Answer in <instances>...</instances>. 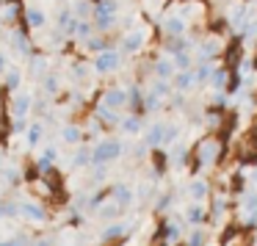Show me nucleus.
Segmentation results:
<instances>
[{
    "label": "nucleus",
    "mask_w": 257,
    "mask_h": 246,
    "mask_svg": "<svg viewBox=\"0 0 257 246\" xmlns=\"http://www.w3.org/2000/svg\"><path fill=\"white\" fill-rule=\"evenodd\" d=\"M174 64H172V58L169 56H161V58H155L152 61V78H158V80H172L174 78Z\"/></svg>",
    "instance_id": "obj_13"
},
{
    "label": "nucleus",
    "mask_w": 257,
    "mask_h": 246,
    "mask_svg": "<svg viewBox=\"0 0 257 246\" xmlns=\"http://www.w3.org/2000/svg\"><path fill=\"white\" fill-rule=\"evenodd\" d=\"M25 25H28L31 31H45L47 28L45 9H39V6H28V9H25Z\"/></svg>",
    "instance_id": "obj_15"
},
{
    "label": "nucleus",
    "mask_w": 257,
    "mask_h": 246,
    "mask_svg": "<svg viewBox=\"0 0 257 246\" xmlns=\"http://www.w3.org/2000/svg\"><path fill=\"white\" fill-rule=\"evenodd\" d=\"M45 122H31L28 125V130H25V144L28 147H39L42 144V139H45Z\"/></svg>",
    "instance_id": "obj_20"
},
{
    "label": "nucleus",
    "mask_w": 257,
    "mask_h": 246,
    "mask_svg": "<svg viewBox=\"0 0 257 246\" xmlns=\"http://www.w3.org/2000/svg\"><path fill=\"white\" fill-rule=\"evenodd\" d=\"M161 31H163L166 36H185V31H188V23H185V20L180 17L177 12H174V14H166V17H163Z\"/></svg>",
    "instance_id": "obj_11"
},
{
    "label": "nucleus",
    "mask_w": 257,
    "mask_h": 246,
    "mask_svg": "<svg viewBox=\"0 0 257 246\" xmlns=\"http://www.w3.org/2000/svg\"><path fill=\"white\" fill-rule=\"evenodd\" d=\"M172 64L177 72H183V69H191V64H194V56H191V50L185 53H177V56H172Z\"/></svg>",
    "instance_id": "obj_35"
},
{
    "label": "nucleus",
    "mask_w": 257,
    "mask_h": 246,
    "mask_svg": "<svg viewBox=\"0 0 257 246\" xmlns=\"http://www.w3.org/2000/svg\"><path fill=\"white\" fill-rule=\"evenodd\" d=\"M9 45H12V53L17 58H31V39H28V31H20V28H12L9 31Z\"/></svg>",
    "instance_id": "obj_7"
},
{
    "label": "nucleus",
    "mask_w": 257,
    "mask_h": 246,
    "mask_svg": "<svg viewBox=\"0 0 257 246\" xmlns=\"http://www.w3.org/2000/svg\"><path fill=\"white\" fill-rule=\"evenodd\" d=\"M17 17H20V3H6V9L0 12V23L3 25H12Z\"/></svg>",
    "instance_id": "obj_36"
},
{
    "label": "nucleus",
    "mask_w": 257,
    "mask_h": 246,
    "mask_svg": "<svg viewBox=\"0 0 257 246\" xmlns=\"http://www.w3.org/2000/svg\"><path fill=\"white\" fill-rule=\"evenodd\" d=\"M56 3H61V0H56Z\"/></svg>",
    "instance_id": "obj_50"
},
{
    "label": "nucleus",
    "mask_w": 257,
    "mask_h": 246,
    "mask_svg": "<svg viewBox=\"0 0 257 246\" xmlns=\"http://www.w3.org/2000/svg\"><path fill=\"white\" fill-rule=\"evenodd\" d=\"M97 31H94V23L91 20H78V25H75V39H80V42H86V39H91Z\"/></svg>",
    "instance_id": "obj_30"
},
{
    "label": "nucleus",
    "mask_w": 257,
    "mask_h": 246,
    "mask_svg": "<svg viewBox=\"0 0 257 246\" xmlns=\"http://www.w3.org/2000/svg\"><path fill=\"white\" fill-rule=\"evenodd\" d=\"M124 155V144L119 139H102L100 144L91 150V166H108V163L119 161Z\"/></svg>",
    "instance_id": "obj_1"
},
{
    "label": "nucleus",
    "mask_w": 257,
    "mask_h": 246,
    "mask_svg": "<svg viewBox=\"0 0 257 246\" xmlns=\"http://www.w3.org/2000/svg\"><path fill=\"white\" fill-rule=\"evenodd\" d=\"M6 72H9V58L0 53V75H6Z\"/></svg>",
    "instance_id": "obj_45"
},
{
    "label": "nucleus",
    "mask_w": 257,
    "mask_h": 246,
    "mask_svg": "<svg viewBox=\"0 0 257 246\" xmlns=\"http://www.w3.org/2000/svg\"><path fill=\"white\" fill-rule=\"evenodd\" d=\"M251 183H254V188H257V169L251 172Z\"/></svg>",
    "instance_id": "obj_47"
},
{
    "label": "nucleus",
    "mask_w": 257,
    "mask_h": 246,
    "mask_svg": "<svg viewBox=\"0 0 257 246\" xmlns=\"http://www.w3.org/2000/svg\"><path fill=\"white\" fill-rule=\"evenodd\" d=\"M31 108H34V94H28V91H17L12 100V116L14 119H28Z\"/></svg>",
    "instance_id": "obj_10"
},
{
    "label": "nucleus",
    "mask_w": 257,
    "mask_h": 246,
    "mask_svg": "<svg viewBox=\"0 0 257 246\" xmlns=\"http://www.w3.org/2000/svg\"><path fill=\"white\" fill-rule=\"evenodd\" d=\"M221 155V141L216 139V136H207V139H202L199 144H196V166H210V163H216V158Z\"/></svg>",
    "instance_id": "obj_3"
},
{
    "label": "nucleus",
    "mask_w": 257,
    "mask_h": 246,
    "mask_svg": "<svg viewBox=\"0 0 257 246\" xmlns=\"http://www.w3.org/2000/svg\"><path fill=\"white\" fill-rule=\"evenodd\" d=\"M56 161H58V150L56 147H45V150L39 152V158H36V169H39L42 174H47Z\"/></svg>",
    "instance_id": "obj_19"
},
{
    "label": "nucleus",
    "mask_w": 257,
    "mask_h": 246,
    "mask_svg": "<svg viewBox=\"0 0 257 246\" xmlns=\"http://www.w3.org/2000/svg\"><path fill=\"white\" fill-rule=\"evenodd\" d=\"M28 72L34 75V78H45L47 72H50V61H47V56L45 53H31V58H28Z\"/></svg>",
    "instance_id": "obj_14"
},
{
    "label": "nucleus",
    "mask_w": 257,
    "mask_h": 246,
    "mask_svg": "<svg viewBox=\"0 0 257 246\" xmlns=\"http://www.w3.org/2000/svg\"><path fill=\"white\" fill-rule=\"evenodd\" d=\"M69 9H72L75 20H91V14H94V3L91 0H75Z\"/></svg>",
    "instance_id": "obj_25"
},
{
    "label": "nucleus",
    "mask_w": 257,
    "mask_h": 246,
    "mask_svg": "<svg viewBox=\"0 0 257 246\" xmlns=\"http://www.w3.org/2000/svg\"><path fill=\"white\" fill-rule=\"evenodd\" d=\"M0 246H12V240H0Z\"/></svg>",
    "instance_id": "obj_49"
},
{
    "label": "nucleus",
    "mask_w": 257,
    "mask_h": 246,
    "mask_svg": "<svg viewBox=\"0 0 257 246\" xmlns=\"http://www.w3.org/2000/svg\"><path fill=\"white\" fill-rule=\"evenodd\" d=\"M34 246H53V240H47V238H45V240H36Z\"/></svg>",
    "instance_id": "obj_46"
},
{
    "label": "nucleus",
    "mask_w": 257,
    "mask_h": 246,
    "mask_svg": "<svg viewBox=\"0 0 257 246\" xmlns=\"http://www.w3.org/2000/svg\"><path fill=\"white\" fill-rule=\"evenodd\" d=\"M188 196H191L194 202H202V199H205V196H207V183H205V180H202V177H194V180H191V183H188Z\"/></svg>",
    "instance_id": "obj_27"
},
{
    "label": "nucleus",
    "mask_w": 257,
    "mask_h": 246,
    "mask_svg": "<svg viewBox=\"0 0 257 246\" xmlns=\"http://www.w3.org/2000/svg\"><path fill=\"white\" fill-rule=\"evenodd\" d=\"M196 86V80H194V69H183V72H174V78H172V89H174V94H188L191 89Z\"/></svg>",
    "instance_id": "obj_12"
},
{
    "label": "nucleus",
    "mask_w": 257,
    "mask_h": 246,
    "mask_svg": "<svg viewBox=\"0 0 257 246\" xmlns=\"http://www.w3.org/2000/svg\"><path fill=\"white\" fill-rule=\"evenodd\" d=\"M163 136H166V122H155L144 130V144L150 147V150L163 147Z\"/></svg>",
    "instance_id": "obj_16"
},
{
    "label": "nucleus",
    "mask_w": 257,
    "mask_h": 246,
    "mask_svg": "<svg viewBox=\"0 0 257 246\" xmlns=\"http://www.w3.org/2000/svg\"><path fill=\"white\" fill-rule=\"evenodd\" d=\"M3 155H6V152H3V150H0V169H3Z\"/></svg>",
    "instance_id": "obj_48"
},
{
    "label": "nucleus",
    "mask_w": 257,
    "mask_h": 246,
    "mask_svg": "<svg viewBox=\"0 0 257 246\" xmlns=\"http://www.w3.org/2000/svg\"><path fill=\"white\" fill-rule=\"evenodd\" d=\"M161 105H163V97L152 94V91H147V94H144V111H158Z\"/></svg>",
    "instance_id": "obj_38"
},
{
    "label": "nucleus",
    "mask_w": 257,
    "mask_h": 246,
    "mask_svg": "<svg viewBox=\"0 0 257 246\" xmlns=\"http://www.w3.org/2000/svg\"><path fill=\"white\" fill-rule=\"evenodd\" d=\"M25 130H28V119H14L12 133H25Z\"/></svg>",
    "instance_id": "obj_42"
},
{
    "label": "nucleus",
    "mask_w": 257,
    "mask_h": 246,
    "mask_svg": "<svg viewBox=\"0 0 257 246\" xmlns=\"http://www.w3.org/2000/svg\"><path fill=\"white\" fill-rule=\"evenodd\" d=\"M246 20H249V3H232V6H229V12H227L229 31H235V34H238V31L243 28Z\"/></svg>",
    "instance_id": "obj_9"
},
{
    "label": "nucleus",
    "mask_w": 257,
    "mask_h": 246,
    "mask_svg": "<svg viewBox=\"0 0 257 246\" xmlns=\"http://www.w3.org/2000/svg\"><path fill=\"white\" fill-rule=\"evenodd\" d=\"M39 91L45 97H58V91H61V80H58V72H47L45 78L39 80Z\"/></svg>",
    "instance_id": "obj_18"
},
{
    "label": "nucleus",
    "mask_w": 257,
    "mask_h": 246,
    "mask_svg": "<svg viewBox=\"0 0 257 246\" xmlns=\"http://www.w3.org/2000/svg\"><path fill=\"white\" fill-rule=\"evenodd\" d=\"M218 53H224V42H221V36L210 34L205 42H199V47H196V61L213 64V58H218Z\"/></svg>",
    "instance_id": "obj_5"
},
{
    "label": "nucleus",
    "mask_w": 257,
    "mask_h": 246,
    "mask_svg": "<svg viewBox=\"0 0 257 246\" xmlns=\"http://www.w3.org/2000/svg\"><path fill=\"white\" fill-rule=\"evenodd\" d=\"M119 128H122L127 136H139V133H144V122H141V116H136V113H130V116H122Z\"/></svg>",
    "instance_id": "obj_23"
},
{
    "label": "nucleus",
    "mask_w": 257,
    "mask_h": 246,
    "mask_svg": "<svg viewBox=\"0 0 257 246\" xmlns=\"http://www.w3.org/2000/svg\"><path fill=\"white\" fill-rule=\"evenodd\" d=\"M136 199V194H133V188H130V185H116V188H113V202H116L119 207H127L130 202Z\"/></svg>",
    "instance_id": "obj_26"
},
{
    "label": "nucleus",
    "mask_w": 257,
    "mask_h": 246,
    "mask_svg": "<svg viewBox=\"0 0 257 246\" xmlns=\"http://www.w3.org/2000/svg\"><path fill=\"white\" fill-rule=\"evenodd\" d=\"M210 75H213V64H196V69H194V80H196V86L210 83Z\"/></svg>",
    "instance_id": "obj_31"
},
{
    "label": "nucleus",
    "mask_w": 257,
    "mask_h": 246,
    "mask_svg": "<svg viewBox=\"0 0 257 246\" xmlns=\"http://www.w3.org/2000/svg\"><path fill=\"white\" fill-rule=\"evenodd\" d=\"M147 45V31L144 28H130L124 31L122 42H119V47H122V56H136V53H141Z\"/></svg>",
    "instance_id": "obj_4"
},
{
    "label": "nucleus",
    "mask_w": 257,
    "mask_h": 246,
    "mask_svg": "<svg viewBox=\"0 0 257 246\" xmlns=\"http://www.w3.org/2000/svg\"><path fill=\"white\" fill-rule=\"evenodd\" d=\"M17 205H20V202H17ZM17 218H25V221H31V224H42V221L47 218V213H45V207H42V202H36V199H25L23 205H20Z\"/></svg>",
    "instance_id": "obj_8"
},
{
    "label": "nucleus",
    "mask_w": 257,
    "mask_h": 246,
    "mask_svg": "<svg viewBox=\"0 0 257 246\" xmlns=\"http://www.w3.org/2000/svg\"><path fill=\"white\" fill-rule=\"evenodd\" d=\"M127 232H130L127 221H111V224H105V229H102V238L111 240V238H122V235H127Z\"/></svg>",
    "instance_id": "obj_24"
},
{
    "label": "nucleus",
    "mask_w": 257,
    "mask_h": 246,
    "mask_svg": "<svg viewBox=\"0 0 257 246\" xmlns=\"http://www.w3.org/2000/svg\"><path fill=\"white\" fill-rule=\"evenodd\" d=\"M119 210H122L119 205H102L100 207V216L102 218H113V216H119Z\"/></svg>",
    "instance_id": "obj_41"
},
{
    "label": "nucleus",
    "mask_w": 257,
    "mask_h": 246,
    "mask_svg": "<svg viewBox=\"0 0 257 246\" xmlns=\"http://www.w3.org/2000/svg\"><path fill=\"white\" fill-rule=\"evenodd\" d=\"M180 238V227H177V224H169V227H166V240H177Z\"/></svg>",
    "instance_id": "obj_43"
},
{
    "label": "nucleus",
    "mask_w": 257,
    "mask_h": 246,
    "mask_svg": "<svg viewBox=\"0 0 257 246\" xmlns=\"http://www.w3.org/2000/svg\"><path fill=\"white\" fill-rule=\"evenodd\" d=\"M100 105L111 108V111H122V108H127V89H122V86H111V89H102V94H100Z\"/></svg>",
    "instance_id": "obj_6"
},
{
    "label": "nucleus",
    "mask_w": 257,
    "mask_h": 246,
    "mask_svg": "<svg viewBox=\"0 0 257 246\" xmlns=\"http://www.w3.org/2000/svg\"><path fill=\"white\" fill-rule=\"evenodd\" d=\"M58 136H61V141H64V144H80L86 133L78 128V125H61V130H58Z\"/></svg>",
    "instance_id": "obj_21"
},
{
    "label": "nucleus",
    "mask_w": 257,
    "mask_h": 246,
    "mask_svg": "<svg viewBox=\"0 0 257 246\" xmlns=\"http://www.w3.org/2000/svg\"><path fill=\"white\" fill-rule=\"evenodd\" d=\"M180 139V128L177 125H166V136H163V147H172Z\"/></svg>",
    "instance_id": "obj_39"
},
{
    "label": "nucleus",
    "mask_w": 257,
    "mask_h": 246,
    "mask_svg": "<svg viewBox=\"0 0 257 246\" xmlns=\"http://www.w3.org/2000/svg\"><path fill=\"white\" fill-rule=\"evenodd\" d=\"M108 47H111V45H108V39L102 34H97V36H91V39L83 42V50L86 53H94V56H97V53H102V50H108Z\"/></svg>",
    "instance_id": "obj_28"
},
{
    "label": "nucleus",
    "mask_w": 257,
    "mask_h": 246,
    "mask_svg": "<svg viewBox=\"0 0 257 246\" xmlns=\"http://www.w3.org/2000/svg\"><path fill=\"white\" fill-rule=\"evenodd\" d=\"M191 39L188 36H166V42H163V50H166V56L172 58V56H177V53H185V50H191Z\"/></svg>",
    "instance_id": "obj_17"
},
{
    "label": "nucleus",
    "mask_w": 257,
    "mask_h": 246,
    "mask_svg": "<svg viewBox=\"0 0 257 246\" xmlns=\"http://www.w3.org/2000/svg\"><path fill=\"white\" fill-rule=\"evenodd\" d=\"M150 91H152V94H158V97H169L174 89H172V80H158V78H152Z\"/></svg>",
    "instance_id": "obj_33"
},
{
    "label": "nucleus",
    "mask_w": 257,
    "mask_h": 246,
    "mask_svg": "<svg viewBox=\"0 0 257 246\" xmlns=\"http://www.w3.org/2000/svg\"><path fill=\"white\" fill-rule=\"evenodd\" d=\"M89 67L86 64H72V69H69V78L75 80V83H83V80H89Z\"/></svg>",
    "instance_id": "obj_37"
},
{
    "label": "nucleus",
    "mask_w": 257,
    "mask_h": 246,
    "mask_svg": "<svg viewBox=\"0 0 257 246\" xmlns=\"http://www.w3.org/2000/svg\"><path fill=\"white\" fill-rule=\"evenodd\" d=\"M227 80H229V69L227 67H213V75H210V89L213 91H224L227 89Z\"/></svg>",
    "instance_id": "obj_22"
},
{
    "label": "nucleus",
    "mask_w": 257,
    "mask_h": 246,
    "mask_svg": "<svg viewBox=\"0 0 257 246\" xmlns=\"http://www.w3.org/2000/svg\"><path fill=\"white\" fill-rule=\"evenodd\" d=\"M12 246H34V243H31V238L23 232V235H17V238L12 240Z\"/></svg>",
    "instance_id": "obj_44"
},
{
    "label": "nucleus",
    "mask_w": 257,
    "mask_h": 246,
    "mask_svg": "<svg viewBox=\"0 0 257 246\" xmlns=\"http://www.w3.org/2000/svg\"><path fill=\"white\" fill-rule=\"evenodd\" d=\"M72 166H78V169L91 166V150L89 147H78V152L72 155Z\"/></svg>",
    "instance_id": "obj_34"
},
{
    "label": "nucleus",
    "mask_w": 257,
    "mask_h": 246,
    "mask_svg": "<svg viewBox=\"0 0 257 246\" xmlns=\"http://www.w3.org/2000/svg\"><path fill=\"white\" fill-rule=\"evenodd\" d=\"M122 64H124L122 50H116V47H108V50L97 53L91 67H94L97 75H116L119 69H122Z\"/></svg>",
    "instance_id": "obj_2"
},
{
    "label": "nucleus",
    "mask_w": 257,
    "mask_h": 246,
    "mask_svg": "<svg viewBox=\"0 0 257 246\" xmlns=\"http://www.w3.org/2000/svg\"><path fill=\"white\" fill-rule=\"evenodd\" d=\"M185 221H188V224H202V221H205V207H202L199 202H194V205L185 210Z\"/></svg>",
    "instance_id": "obj_32"
},
{
    "label": "nucleus",
    "mask_w": 257,
    "mask_h": 246,
    "mask_svg": "<svg viewBox=\"0 0 257 246\" xmlns=\"http://www.w3.org/2000/svg\"><path fill=\"white\" fill-rule=\"evenodd\" d=\"M188 246H205V229H194L188 238Z\"/></svg>",
    "instance_id": "obj_40"
},
{
    "label": "nucleus",
    "mask_w": 257,
    "mask_h": 246,
    "mask_svg": "<svg viewBox=\"0 0 257 246\" xmlns=\"http://www.w3.org/2000/svg\"><path fill=\"white\" fill-rule=\"evenodd\" d=\"M23 78H25V72L20 67H9V72H6V89L9 91H20Z\"/></svg>",
    "instance_id": "obj_29"
}]
</instances>
